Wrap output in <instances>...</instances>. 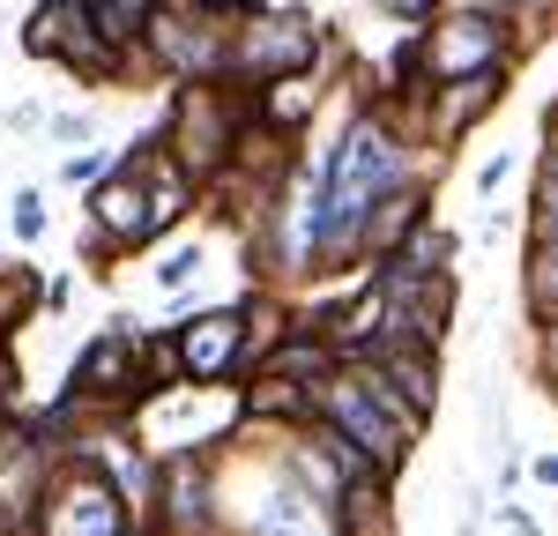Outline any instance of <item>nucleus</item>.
Segmentation results:
<instances>
[{"label": "nucleus", "instance_id": "obj_30", "mask_svg": "<svg viewBox=\"0 0 558 536\" xmlns=\"http://www.w3.org/2000/svg\"><path fill=\"white\" fill-rule=\"evenodd\" d=\"M529 477L558 491V447H544V454H529Z\"/></svg>", "mask_w": 558, "mask_h": 536}, {"label": "nucleus", "instance_id": "obj_5", "mask_svg": "<svg viewBox=\"0 0 558 536\" xmlns=\"http://www.w3.org/2000/svg\"><path fill=\"white\" fill-rule=\"evenodd\" d=\"M149 395H157V380H149V336L134 320L97 328L83 351H75V365H68V402L83 417H128Z\"/></svg>", "mask_w": 558, "mask_h": 536}, {"label": "nucleus", "instance_id": "obj_11", "mask_svg": "<svg viewBox=\"0 0 558 536\" xmlns=\"http://www.w3.org/2000/svg\"><path fill=\"white\" fill-rule=\"evenodd\" d=\"M165 336H172V357H179V388H216V380L254 373V313H246V299L186 313Z\"/></svg>", "mask_w": 558, "mask_h": 536}, {"label": "nucleus", "instance_id": "obj_18", "mask_svg": "<svg viewBox=\"0 0 558 536\" xmlns=\"http://www.w3.org/2000/svg\"><path fill=\"white\" fill-rule=\"evenodd\" d=\"M320 75H291V83H268V89H254V120L268 134H283V142H299L313 120H320Z\"/></svg>", "mask_w": 558, "mask_h": 536}, {"label": "nucleus", "instance_id": "obj_21", "mask_svg": "<svg viewBox=\"0 0 558 536\" xmlns=\"http://www.w3.org/2000/svg\"><path fill=\"white\" fill-rule=\"evenodd\" d=\"M89 23L105 31V45H120L142 60V31H149V15H157V0H83Z\"/></svg>", "mask_w": 558, "mask_h": 536}, {"label": "nucleus", "instance_id": "obj_28", "mask_svg": "<svg viewBox=\"0 0 558 536\" xmlns=\"http://www.w3.org/2000/svg\"><path fill=\"white\" fill-rule=\"evenodd\" d=\"M499 529H507V536H544V529H536V522L514 507V499H499Z\"/></svg>", "mask_w": 558, "mask_h": 536}, {"label": "nucleus", "instance_id": "obj_6", "mask_svg": "<svg viewBox=\"0 0 558 536\" xmlns=\"http://www.w3.org/2000/svg\"><path fill=\"white\" fill-rule=\"evenodd\" d=\"M23 60H52L60 75H83L89 89H120L142 75V60L105 45V31L89 23L83 0H38L23 15Z\"/></svg>", "mask_w": 558, "mask_h": 536}, {"label": "nucleus", "instance_id": "obj_17", "mask_svg": "<svg viewBox=\"0 0 558 536\" xmlns=\"http://www.w3.org/2000/svg\"><path fill=\"white\" fill-rule=\"evenodd\" d=\"M239 417L276 425V433H305V425L320 417V388H305V380H276V373H254V388L239 395Z\"/></svg>", "mask_w": 558, "mask_h": 536}, {"label": "nucleus", "instance_id": "obj_15", "mask_svg": "<svg viewBox=\"0 0 558 536\" xmlns=\"http://www.w3.org/2000/svg\"><path fill=\"white\" fill-rule=\"evenodd\" d=\"M365 373H373L417 425H432V410H439V351H380Z\"/></svg>", "mask_w": 558, "mask_h": 536}, {"label": "nucleus", "instance_id": "obj_29", "mask_svg": "<svg viewBox=\"0 0 558 536\" xmlns=\"http://www.w3.org/2000/svg\"><path fill=\"white\" fill-rule=\"evenodd\" d=\"M536 351H544V388H558V320L536 336Z\"/></svg>", "mask_w": 558, "mask_h": 536}, {"label": "nucleus", "instance_id": "obj_19", "mask_svg": "<svg viewBox=\"0 0 558 536\" xmlns=\"http://www.w3.org/2000/svg\"><path fill=\"white\" fill-rule=\"evenodd\" d=\"M387 485L380 470H365V477H350L336 491V536H395V507H387Z\"/></svg>", "mask_w": 558, "mask_h": 536}, {"label": "nucleus", "instance_id": "obj_13", "mask_svg": "<svg viewBox=\"0 0 558 536\" xmlns=\"http://www.w3.org/2000/svg\"><path fill=\"white\" fill-rule=\"evenodd\" d=\"M246 536H336V507L313 499V491L283 470V454H268L254 477V507L239 514Z\"/></svg>", "mask_w": 558, "mask_h": 536}, {"label": "nucleus", "instance_id": "obj_23", "mask_svg": "<svg viewBox=\"0 0 558 536\" xmlns=\"http://www.w3.org/2000/svg\"><path fill=\"white\" fill-rule=\"evenodd\" d=\"M45 223H52V217H45V194H38V186H15V202H8V231H15L23 246H38Z\"/></svg>", "mask_w": 558, "mask_h": 536}, {"label": "nucleus", "instance_id": "obj_1", "mask_svg": "<svg viewBox=\"0 0 558 536\" xmlns=\"http://www.w3.org/2000/svg\"><path fill=\"white\" fill-rule=\"evenodd\" d=\"M417 134L387 105H357L328 149V186H320V276L365 268V231L387 202L417 179Z\"/></svg>", "mask_w": 558, "mask_h": 536}, {"label": "nucleus", "instance_id": "obj_12", "mask_svg": "<svg viewBox=\"0 0 558 536\" xmlns=\"http://www.w3.org/2000/svg\"><path fill=\"white\" fill-rule=\"evenodd\" d=\"M507 89H514V68H484V75H462V83H439L425 89V112H417V142L425 149H454V142H470L499 105H507Z\"/></svg>", "mask_w": 558, "mask_h": 536}, {"label": "nucleus", "instance_id": "obj_7", "mask_svg": "<svg viewBox=\"0 0 558 536\" xmlns=\"http://www.w3.org/2000/svg\"><path fill=\"white\" fill-rule=\"evenodd\" d=\"M89 261H128V254H149L157 246V223H149V172H142V142H120V165L89 186L83 202V239Z\"/></svg>", "mask_w": 558, "mask_h": 536}, {"label": "nucleus", "instance_id": "obj_8", "mask_svg": "<svg viewBox=\"0 0 558 536\" xmlns=\"http://www.w3.org/2000/svg\"><path fill=\"white\" fill-rule=\"evenodd\" d=\"M223 60L231 23L216 15V0H157L142 31V68H157L165 83H223Z\"/></svg>", "mask_w": 558, "mask_h": 536}, {"label": "nucleus", "instance_id": "obj_9", "mask_svg": "<svg viewBox=\"0 0 558 536\" xmlns=\"http://www.w3.org/2000/svg\"><path fill=\"white\" fill-rule=\"evenodd\" d=\"M484 68H514V31L499 8H447L439 23L417 31V83L439 89V83H462V75H484Z\"/></svg>", "mask_w": 558, "mask_h": 536}, {"label": "nucleus", "instance_id": "obj_16", "mask_svg": "<svg viewBox=\"0 0 558 536\" xmlns=\"http://www.w3.org/2000/svg\"><path fill=\"white\" fill-rule=\"evenodd\" d=\"M454 254H462V231H447V223L432 217L387 261H373V276H387V283H432V276H454Z\"/></svg>", "mask_w": 558, "mask_h": 536}, {"label": "nucleus", "instance_id": "obj_25", "mask_svg": "<svg viewBox=\"0 0 558 536\" xmlns=\"http://www.w3.org/2000/svg\"><path fill=\"white\" fill-rule=\"evenodd\" d=\"M380 15H395V23H410V31H425V23H439L447 15V0H373Z\"/></svg>", "mask_w": 558, "mask_h": 536}, {"label": "nucleus", "instance_id": "obj_2", "mask_svg": "<svg viewBox=\"0 0 558 536\" xmlns=\"http://www.w3.org/2000/svg\"><path fill=\"white\" fill-rule=\"evenodd\" d=\"M157 127H165V149H172L179 172L194 179V186H216L239 165V142L254 127V97L231 83H179Z\"/></svg>", "mask_w": 558, "mask_h": 536}, {"label": "nucleus", "instance_id": "obj_3", "mask_svg": "<svg viewBox=\"0 0 558 536\" xmlns=\"http://www.w3.org/2000/svg\"><path fill=\"white\" fill-rule=\"evenodd\" d=\"M320 425H336V433H343L380 477H395V470L417 454V440H425V425L387 395L365 365H336V373L320 380Z\"/></svg>", "mask_w": 558, "mask_h": 536}, {"label": "nucleus", "instance_id": "obj_4", "mask_svg": "<svg viewBox=\"0 0 558 536\" xmlns=\"http://www.w3.org/2000/svg\"><path fill=\"white\" fill-rule=\"evenodd\" d=\"M328 52V23L313 8H260L254 23L231 31V60H223V83L231 89H268V83H291V75H313Z\"/></svg>", "mask_w": 558, "mask_h": 536}, {"label": "nucleus", "instance_id": "obj_27", "mask_svg": "<svg viewBox=\"0 0 558 536\" xmlns=\"http://www.w3.org/2000/svg\"><path fill=\"white\" fill-rule=\"evenodd\" d=\"M45 134H52V142H97V112H52V120H45Z\"/></svg>", "mask_w": 558, "mask_h": 536}, {"label": "nucleus", "instance_id": "obj_20", "mask_svg": "<svg viewBox=\"0 0 558 536\" xmlns=\"http://www.w3.org/2000/svg\"><path fill=\"white\" fill-rule=\"evenodd\" d=\"M425 223H432V186H425V172H417L380 217H373V231H365V261H387V254H395L410 231H425Z\"/></svg>", "mask_w": 558, "mask_h": 536}, {"label": "nucleus", "instance_id": "obj_22", "mask_svg": "<svg viewBox=\"0 0 558 536\" xmlns=\"http://www.w3.org/2000/svg\"><path fill=\"white\" fill-rule=\"evenodd\" d=\"M202 261H209V246H202V239H179V246H165V254H157V283L179 299V291L202 276Z\"/></svg>", "mask_w": 558, "mask_h": 536}, {"label": "nucleus", "instance_id": "obj_26", "mask_svg": "<svg viewBox=\"0 0 558 536\" xmlns=\"http://www.w3.org/2000/svg\"><path fill=\"white\" fill-rule=\"evenodd\" d=\"M507 179H514V149H492V157H484V165H476V172H470V186H476V194H484V202H492V194H499Z\"/></svg>", "mask_w": 558, "mask_h": 536}, {"label": "nucleus", "instance_id": "obj_24", "mask_svg": "<svg viewBox=\"0 0 558 536\" xmlns=\"http://www.w3.org/2000/svg\"><path fill=\"white\" fill-rule=\"evenodd\" d=\"M112 165H120V149H112V157H97V149H68V157H60V179H68V186H97Z\"/></svg>", "mask_w": 558, "mask_h": 536}, {"label": "nucleus", "instance_id": "obj_10", "mask_svg": "<svg viewBox=\"0 0 558 536\" xmlns=\"http://www.w3.org/2000/svg\"><path fill=\"white\" fill-rule=\"evenodd\" d=\"M31 536H134V507L105 477V462H60L38 499Z\"/></svg>", "mask_w": 558, "mask_h": 536}, {"label": "nucleus", "instance_id": "obj_14", "mask_svg": "<svg viewBox=\"0 0 558 536\" xmlns=\"http://www.w3.org/2000/svg\"><path fill=\"white\" fill-rule=\"evenodd\" d=\"M157 507H165V529H179V536L216 529V477L202 470V454H172V462H165Z\"/></svg>", "mask_w": 558, "mask_h": 536}]
</instances>
